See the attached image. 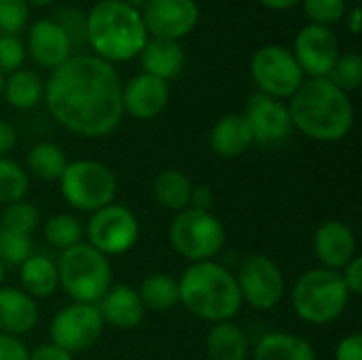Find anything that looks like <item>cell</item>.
<instances>
[{"instance_id":"cell-40","label":"cell","mask_w":362,"mask_h":360,"mask_svg":"<svg viewBox=\"0 0 362 360\" xmlns=\"http://www.w3.org/2000/svg\"><path fill=\"white\" fill-rule=\"evenodd\" d=\"M341 278H344V284L348 289L350 295H361L362 293V259L356 255L341 272Z\"/></svg>"},{"instance_id":"cell-3","label":"cell","mask_w":362,"mask_h":360,"mask_svg":"<svg viewBox=\"0 0 362 360\" xmlns=\"http://www.w3.org/2000/svg\"><path fill=\"white\" fill-rule=\"evenodd\" d=\"M87 15V45L93 55L108 62H129L148 40L140 11L123 0H98Z\"/></svg>"},{"instance_id":"cell-18","label":"cell","mask_w":362,"mask_h":360,"mask_svg":"<svg viewBox=\"0 0 362 360\" xmlns=\"http://www.w3.org/2000/svg\"><path fill=\"white\" fill-rule=\"evenodd\" d=\"M314 252L322 267L341 272L356 257V236L341 221H327L316 229Z\"/></svg>"},{"instance_id":"cell-39","label":"cell","mask_w":362,"mask_h":360,"mask_svg":"<svg viewBox=\"0 0 362 360\" xmlns=\"http://www.w3.org/2000/svg\"><path fill=\"white\" fill-rule=\"evenodd\" d=\"M30 352L19 337L0 333V360H28Z\"/></svg>"},{"instance_id":"cell-15","label":"cell","mask_w":362,"mask_h":360,"mask_svg":"<svg viewBox=\"0 0 362 360\" xmlns=\"http://www.w3.org/2000/svg\"><path fill=\"white\" fill-rule=\"evenodd\" d=\"M252 132V140L263 146H274L284 142L293 134V121L288 106L282 100L265 95L261 91L248 98L246 110L242 112Z\"/></svg>"},{"instance_id":"cell-7","label":"cell","mask_w":362,"mask_h":360,"mask_svg":"<svg viewBox=\"0 0 362 360\" xmlns=\"http://www.w3.org/2000/svg\"><path fill=\"white\" fill-rule=\"evenodd\" d=\"M59 189L64 199L76 210L95 212L115 202L117 178L106 163L78 159L66 166L59 178Z\"/></svg>"},{"instance_id":"cell-13","label":"cell","mask_w":362,"mask_h":360,"mask_svg":"<svg viewBox=\"0 0 362 360\" xmlns=\"http://www.w3.org/2000/svg\"><path fill=\"white\" fill-rule=\"evenodd\" d=\"M291 53L295 55L305 79H327L341 55V47L333 28L305 23L297 32Z\"/></svg>"},{"instance_id":"cell-12","label":"cell","mask_w":362,"mask_h":360,"mask_svg":"<svg viewBox=\"0 0 362 360\" xmlns=\"http://www.w3.org/2000/svg\"><path fill=\"white\" fill-rule=\"evenodd\" d=\"M235 280L242 301L261 312L274 310L282 301L286 291L280 265L267 255H250L242 263Z\"/></svg>"},{"instance_id":"cell-14","label":"cell","mask_w":362,"mask_h":360,"mask_svg":"<svg viewBox=\"0 0 362 360\" xmlns=\"http://www.w3.org/2000/svg\"><path fill=\"white\" fill-rule=\"evenodd\" d=\"M140 15L151 38L180 42L197 28L202 13L195 0H148Z\"/></svg>"},{"instance_id":"cell-29","label":"cell","mask_w":362,"mask_h":360,"mask_svg":"<svg viewBox=\"0 0 362 360\" xmlns=\"http://www.w3.org/2000/svg\"><path fill=\"white\" fill-rule=\"evenodd\" d=\"M68 166L66 153L53 142H38L28 153V172L45 182L59 180Z\"/></svg>"},{"instance_id":"cell-6","label":"cell","mask_w":362,"mask_h":360,"mask_svg":"<svg viewBox=\"0 0 362 360\" xmlns=\"http://www.w3.org/2000/svg\"><path fill=\"white\" fill-rule=\"evenodd\" d=\"M55 265L59 286L74 303L95 306L112 286V267L108 257L98 252L87 242L64 250Z\"/></svg>"},{"instance_id":"cell-31","label":"cell","mask_w":362,"mask_h":360,"mask_svg":"<svg viewBox=\"0 0 362 360\" xmlns=\"http://www.w3.org/2000/svg\"><path fill=\"white\" fill-rule=\"evenodd\" d=\"M40 223V214L36 210L34 204L19 199L15 204H8L2 212H0V229L8 231V233H17V236H28L32 238V233L36 231Z\"/></svg>"},{"instance_id":"cell-36","label":"cell","mask_w":362,"mask_h":360,"mask_svg":"<svg viewBox=\"0 0 362 360\" xmlns=\"http://www.w3.org/2000/svg\"><path fill=\"white\" fill-rule=\"evenodd\" d=\"M30 21V6L25 0H0V32L17 36Z\"/></svg>"},{"instance_id":"cell-20","label":"cell","mask_w":362,"mask_h":360,"mask_svg":"<svg viewBox=\"0 0 362 360\" xmlns=\"http://www.w3.org/2000/svg\"><path fill=\"white\" fill-rule=\"evenodd\" d=\"M38 323L36 301L21 289L0 286V333L21 337Z\"/></svg>"},{"instance_id":"cell-42","label":"cell","mask_w":362,"mask_h":360,"mask_svg":"<svg viewBox=\"0 0 362 360\" xmlns=\"http://www.w3.org/2000/svg\"><path fill=\"white\" fill-rule=\"evenodd\" d=\"M214 204V193L208 189V187H193V193H191V204L189 208L193 210H204V212H210Z\"/></svg>"},{"instance_id":"cell-26","label":"cell","mask_w":362,"mask_h":360,"mask_svg":"<svg viewBox=\"0 0 362 360\" xmlns=\"http://www.w3.org/2000/svg\"><path fill=\"white\" fill-rule=\"evenodd\" d=\"M206 352L210 360H246L248 337L231 323H216L206 337Z\"/></svg>"},{"instance_id":"cell-46","label":"cell","mask_w":362,"mask_h":360,"mask_svg":"<svg viewBox=\"0 0 362 360\" xmlns=\"http://www.w3.org/2000/svg\"><path fill=\"white\" fill-rule=\"evenodd\" d=\"M257 2H261L265 8H272V11H291L297 4H301V0H257Z\"/></svg>"},{"instance_id":"cell-37","label":"cell","mask_w":362,"mask_h":360,"mask_svg":"<svg viewBox=\"0 0 362 360\" xmlns=\"http://www.w3.org/2000/svg\"><path fill=\"white\" fill-rule=\"evenodd\" d=\"M62 28L64 32L68 34L70 42H72V49L74 47H83L87 45V15L81 13V8H62L55 17H53Z\"/></svg>"},{"instance_id":"cell-1","label":"cell","mask_w":362,"mask_h":360,"mask_svg":"<svg viewBox=\"0 0 362 360\" xmlns=\"http://www.w3.org/2000/svg\"><path fill=\"white\" fill-rule=\"evenodd\" d=\"M42 98L51 117L76 136H108L123 119V81L93 53L72 55L51 70Z\"/></svg>"},{"instance_id":"cell-35","label":"cell","mask_w":362,"mask_h":360,"mask_svg":"<svg viewBox=\"0 0 362 360\" xmlns=\"http://www.w3.org/2000/svg\"><path fill=\"white\" fill-rule=\"evenodd\" d=\"M32 238L28 236H17L0 229V261L2 265H21L25 259H30L34 252Z\"/></svg>"},{"instance_id":"cell-10","label":"cell","mask_w":362,"mask_h":360,"mask_svg":"<svg viewBox=\"0 0 362 360\" xmlns=\"http://www.w3.org/2000/svg\"><path fill=\"white\" fill-rule=\"evenodd\" d=\"M85 233L89 246H93L104 257H115L136 246L140 238V223L129 208L110 204L102 210L91 212Z\"/></svg>"},{"instance_id":"cell-50","label":"cell","mask_w":362,"mask_h":360,"mask_svg":"<svg viewBox=\"0 0 362 360\" xmlns=\"http://www.w3.org/2000/svg\"><path fill=\"white\" fill-rule=\"evenodd\" d=\"M2 89H4V74H0V95H2Z\"/></svg>"},{"instance_id":"cell-51","label":"cell","mask_w":362,"mask_h":360,"mask_svg":"<svg viewBox=\"0 0 362 360\" xmlns=\"http://www.w3.org/2000/svg\"><path fill=\"white\" fill-rule=\"evenodd\" d=\"M352 2H356V4H358V2H361V0H352Z\"/></svg>"},{"instance_id":"cell-43","label":"cell","mask_w":362,"mask_h":360,"mask_svg":"<svg viewBox=\"0 0 362 360\" xmlns=\"http://www.w3.org/2000/svg\"><path fill=\"white\" fill-rule=\"evenodd\" d=\"M17 144V129L13 127V123L0 119V157H6V153H11Z\"/></svg>"},{"instance_id":"cell-32","label":"cell","mask_w":362,"mask_h":360,"mask_svg":"<svg viewBox=\"0 0 362 360\" xmlns=\"http://www.w3.org/2000/svg\"><path fill=\"white\" fill-rule=\"evenodd\" d=\"M30 189L28 172L13 159L0 157V204L8 206L25 197Z\"/></svg>"},{"instance_id":"cell-28","label":"cell","mask_w":362,"mask_h":360,"mask_svg":"<svg viewBox=\"0 0 362 360\" xmlns=\"http://www.w3.org/2000/svg\"><path fill=\"white\" fill-rule=\"evenodd\" d=\"M138 295L144 310H153V312H170L176 303H180L178 280L163 272H155L146 276L138 289Z\"/></svg>"},{"instance_id":"cell-24","label":"cell","mask_w":362,"mask_h":360,"mask_svg":"<svg viewBox=\"0 0 362 360\" xmlns=\"http://www.w3.org/2000/svg\"><path fill=\"white\" fill-rule=\"evenodd\" d=\"M255 360H316V352L299 335L267 333L255 346Z\"/></svg>"},{"instance_id":"cell-34","label":"cell","mask_w":362,"mask_h":360,"mask_svg":"<svg viewBox=\"0 0 362 360\" xmlns=\"http://www.w3.org/2000/svg\"><path fill=\"white\" fill-rule=\"evenodd\" d=\"M308 23L333 28L348 13V0H301Z\"/></svg>"},{"instance_id":"cell-8","label":"cell","mask_w":362,"mask_h":360,"mask_svg":"<svg viewBox=\"0 0 362 360\" xmlns=\"http://www.w3.org/2000/svg\"><path fill=\"white\" fill-rule=\"evenodd\" d=\"M168 238L180 257L202 263L212 261L225 246V227L212 212L187 208L172 219Z\"/></svg>"},{"instance_id":"cell-4","label":"cell","mask_w":362,"mask_h":360,"mask_svg":"<svg viewBox=\"0 0 362 360\" xmlns=\"http://www.w3.org/2000/svg\"><path fill=\"white\" fill-rule=\"evenodd\" d=\"M180 303L208 323H229L242 308L235 276L216 261L193 263L178 280Z\"/></svg>"},{"instance_id":"cell-44","label":"cell","mask_w":362,"mask_h":360,"mask_svg":"<svg viewBox=\"0 0 362 360\" xmlns=\"http://www.w3.org/2000/svg\"><path fill=\"white\" fill-rule=\"evenodd\" d=\"M28 360H74L72 359V354H68L66 350H62V348H57V346H53V344H45V346H40V348H36Z\"/></svg>"},{"instance_id":"cell-9","label":"cell","mask_w":362,"mask_h":360,"mask_svg":"<svg viewBox=\"0 0 362 360\" xmlns=\"http://www.w3.org/2000/svg\"><path fill=\"white\" fill-rule=\"evenodd\" d=\"M250 76L261 93L276 100H291L303 85L305 74L291 49L282 45H265L250 57Z\"/></svg>"},{"instance_id":"cell-25","label":"cell","mask_w":362,"mask_h":360,"mask_svg":"<svg viewBox=\"0 0 362 360\" xmlns=\"http://www.w3.org/2000/svg\"><path fill=\"white\" fill-rule=\"evenodd\" d=\"M2 95L6 102L17 108V110H30L34 108L42 95H45V81L36 70L30 68H19L4 79V89Z\"/></svg>"},{"instance_id":"cell-45","label":"cell","mask_w":362,"mask_h":360,"mask_svg":"<svg viewBox=\"0 0 362 360\" xmlns=\"http://www.w3.org/2000/svg\"><path fill=\"white\" fill-rule=\"evenodd\" d=\"M344 19H346L348 32H350L352 36H358V34H361V6L354 4L352 8H348V13H346Z\"/></svg>"},{"instance_id":"cell-19","label":"cell","mask_w":362,"mask_h":360,"mask_svg":"<svg viewBox=\"0 0 362 360\" xmlns=\"http://www.w3.org/2000/svg\"><path fill=\"white\" fill-rule=\"evenodd\" d=\"M98 303L104 325L108 323L110 327L121 331L136 329L144 318V306L140 301V295L127 284L110 286Z\"/></svg>"},{"instance_id":"cell-30","label":"cell","mask_w":362,"mask_h":360,"mask_svg":"<svg viewBox=\"0 0 362 360\" xmlns=\"http://www.w3.org/2000/svg\"><path fill=\"white\" fill-rule=\"evenodd\" d=\"M83 236L85 229L72 214H55L45 223V240L62 252L81 244Z\"/></svg>"},{"instance_id":"cell-16","label":"cell","mask_w":362,"mask_h":360,"mask_svg":"<svg viewBox=\"0 0 362 360\" xmlns=\"http://www.w3.org/2000/svg\"><path fill=\"white\" fill-rule=\"evenodd\" d=\"M72 51L74 49L68 34L53 17H42L30 25L25 53H30L34 64H38L40 68H59L64 62L72 57Z\"/></svg>"},{"instance_id":"cell-41","label":"cell","mask_w":362,"mask_h":360,"mask_svg":"<svg viewBox=\"0 0 362 360\" xmlns=\"http://www.w3.org/2000/svg\"><path fill=\"white\" fill-rule=\"evenodd\" d=\"M335 360H362V335L352 333L344 337L335 350Z\"/></svg>"},{"instance_id":"cell-48","label":"cell","mask_w":362,"mask_h":360,"mask_svg":"<svg viewBox=\"0 0 362 360\" xmlns=\"http://www.w3.org/2000/svg\"><path fill=\"white\" fill-rule=\"evenodd\" d=\"M125 4H129L132 8H136V11H142L144 8V4L148 2V0H123Z\"/></svg>"},{"instance_id":"cell-23","label":"cell","mask_w":362,"mask_h":360,"mask_svg":"<svg viewBox=\"0 0 362 360\" xmlns=\"http://www.w3.org/2000/svg\"><path fill=\"white\" fill-rule=\"evenodd\" d=\"M19 282H21V291L32 299L51 297L59 286L55 261L42 255H32L19 265Z\"/></svg>"},{"instance_id":"cell-22","label":"cell","mask_w":362,"mask_h":360,"mask_svg":"<svg viewBox=\"0 0 362 360\" xmlns=\"http://www.w3.org/2000/svg\"><path fill=\"white\" fill-rule=\"evenodd\" d=\"M142 72L153 74L161 81H172L182 72L185 66V51L180 42L165 40V38H151L146 40L144 49L140 51Z\"/></svg>"},{"instance_id":"cell-38","label":"cell","mask_w":362,"mask_h":360,"mask_svg":"<svg viewBox=\"0 0 362 360\" xmlns=\"http://www.w3.org/2000/svg\"><path fill=\"white\" fill-rule=\"evenodd\" d=\"M25 59V45L19 36L0 34V74H11L23 68Z\"/></svg>"},{"instance_id":"cell-47","label":"cell","mask_w":362,"mask_h":360,"mask_svg":"<svg viewBox=\"0 0 362 360\" xmlns=\"http://www.w3.org/2000/svg\"><path fill=\"white\" fill-rule=\"evenodd\" d=\"M28 2V6H40V8H45V6H51L55 0H25Z\"/></svg>"},{"instance_id":"cell-21","label":"cell","mask_w":362,"mask_h":360,"mask_svg":"<svg viewBox=\"0 0 362 360\" xmlns=\"http://www.w3.org/2000/svg\"><path fill=\"white\" fill-rule=\"evenodd\" d=\"M255 144L248 121L242 112L221 117L210 132V149L223 159H235Z\"/></svg>"},{"instance_id":"cell-33","label":"cell","mask_w":362,"mask_h":360,"mask_svg":"<svg viewBox=\"0 0 362 360\" xmlns=\"http://www.w3.org/2000/svg\"><path fill=\"white\" fill-rule=\"evenodd\" d=\"M327 79L346 93L358 89L362 83V57L354 51L341 53Z\"/></svg>"},{"instance_id":"cell-49","label":"cell","mask_w":362,"mask_h":360,"mask_svg":"<svg viewBox=\"0 0 362 360\" xmlns=\"http://www.w3.org/2000/svg\"><path fill=\"white\" fill-rule=\"evenodd\" d=\"M2 280H4V265H2V261H0V286H2Z\"/></svg>"},{"instance_id":"cell-2","label":"cell","mask_w":362,"mask_h":360,"mask_svg":"<svg viewBox=\"0 0 362 360\" xmlns=\"http://www.w3.org/2000/svg\"><path fill=\"white\" fill-rule=\"evenodd\" d=\"M286 106L293 129H299L316 142H337L354 125L350 95L329 79H305Z\"/></svg>"},{"instance_id":"cell-17","label":"cell","mask_w":362,"mask_h":360,"mask_svg":"<svg viewBox=\"0 0 362 360\" xmlns=\"http://www.w3.org/2000/svg\"><path fill=\"white\" fill-rule=\"evenodd\" d=\"M170 102V83L140 72L123 85V112L148 121L159 117Z\"/></svg>"},{"instance_id":"cell-27","label":"cell","mask_w":362,"mask_h":360,"mask_svg":"<svg viewBox=\"0 0 362 360\" xmlns=\"http://www.w3.org/2000/svg\"><path fill=\"white\" fill-rule=\"evenodd\" d=\"M193 182L180 170H163L153 182V195L159 206L172 212H182L191 204Z\"/></svg>"},{"instance_id":"cell-5","label":"cell","mask_w":362,"mask_h":360,"mask_svg":"<svg viewBox=\"0 0 362 360\" xmlns=\"http://www.w3.org/2000/svg\"><path fill=\"white\" fill-rule=\"evenodd\" d=\"M295 314L310 325H329L337 320L350 301V293L339 272L316 267L301 274L291 293Z\"/></svg>"},{"instance_id":"cell-11","label":"cell","mask_w":362,"mask_h":360,"mask_svg":"<svg viewBox=\"0 0 362 360\" xmlns=\"http://www.w3.org/2000/svg\"><path fill=\"white\" fill-rule=\"evenodd\" d=\"M104 333V320L98 306L91 303H70L62 308L49 327L51 344L66 350L68 354H78L98 344Z\"/></svg>"}]
</instances>
